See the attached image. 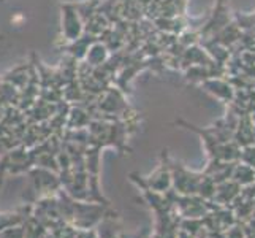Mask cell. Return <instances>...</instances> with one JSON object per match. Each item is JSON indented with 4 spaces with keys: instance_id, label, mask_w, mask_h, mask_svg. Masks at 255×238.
<instances>
[{
    "instance_id": "cell-1",
    "label": "cell",
    "mask_w": 255,
    "mask_h": 238,
    "mask_svg": "<svg viewBox=\"0 0 255 238\" xmlns=\"http://www.w3.org/2000/svg\"><path fill=\"white\" fill-rule=\"evenodd\" d=\"M64 35L68 41H75L81 37L83 33V24L80 21V14H78L76 8L73 5H64Z\"/></svg>"
},
{
    "instance_id": "cell-2",
    "label": "cell",
    "mask_w": 255,
    "mask_h": 238,
    "mask_svg": "<svg viewBox=\"0 0 255 238\" xmlns=\"http://www.w3.org/2000/svg\"><path fill=\"white\" fill-rule=\"evenodd\" d=\"M30 175L35 181V189L37 192H49V191H59L62 183L56 175H52L51 170L45 167H38V169L30 170Z\"/></svg>"
},
{
    "instance_id": "cell-3",
    "label": "cell",
    "mask_w": 255,
    "mask_h": 238,
    "mask_svg": "<svg viewBox=\"0 0 255 238\" xmlns=\"http://www.w3.org/2000/svg\"><path fill=\"white\" fill-rule=\"evenodd\" d=\"M107 54H108V48L105 45H102V43L94 41L91 45V48L86 52V59H87V62H89L91 67H99V65L105 64Z\"/></svg>"
},
{
    "instance_id": "cell-4",
    "label": "cell",
    "mask_w": 255,
    "mask_h": 238,
    "mask_svg": "<svg viewBox=\"0 0 255 238\" xmlns=\"http://www.w3.org/2000/svg\"><path fill=\"white\" fill-rule=\"evenodd\" d=\"M6 172L3 170V169H0V188H2V181H3V175H5Z\"/></svg>"
}]
</instances>
